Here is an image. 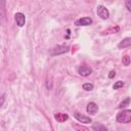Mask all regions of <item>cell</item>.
<instances>
[{"instance_id": "6da1fadb", "label": "cell", "mask_w": 131, "mask_h": 131, "mask_svg": "<svg viewBox=\"0 0 131 131\" xmlns=\"http://www.w3.org/2000/svg\"><path fill=\"white\" fill-rule=\"evenodd\" d=\"M116 120L119 123L122 124H127L131 122V110H123L117 114Z\"/></svg>"}, {"instance_id": "7a4b0ae2", "label": "cell", "mask_w": 131, "mask_h": 131, "mask_svg": "<svg viewBox=\"0 0 131 131\" xmlns=\"http://www.w3.org/2000/svg\"><path fill=\"white\" fill-rule=\"evenodd\" d=\"M97 14L102 19H107L110 17V11L103 5H98L97 6Z\"/></svg>"}, {"instance_id": "3957f363", "label": "cell", "mask_w": 131, "mask_h": 131, "mask_svg": "<svg viewBox=\"0 0 131 131\" xmlns=\"http://www.w3.org/2000/svg\"><path fill=\"white\" fill-rule=\"evenodd\" d=\"M68 50H69V46H68V45H59V46H57V47H54V48L51 50L50 54H51V55L61 54V53L67 52Z\"/></svg>"}, {"instance_id": "277c9868", "label": "cell", "mask_w": 131, "mask_h": 131, "mask_svg": "<svg viewBox=\"0 0 131 131\" xmlns=\"http://www.w3.org/2000/svg\"><path fill=\"white\" fill-rule=\"evenodd\" d=\"M74 117H75L80 123H83V124H89V123L92 122V120H91L90 117H86V116H84V115H82V114H80V113H75V114H74Z\"/></svg>"}, {"instance_id": "5b68a950", "label": "cell", "mask_w": 131, "mask_h": 131, "mask_svg": "<svg viewBox=\"0 0 131 131\" xmlns=\"http://www.w3.org/2000/svg\"><path fill=\"white\" fill-rule=\"evenodd\" d=\"M14 19H15L16 25H17L18 27H23V26L25 25V23H26V16H25V14L21 13V12H16V13L14 14Z\"/></svg>"}, {"instance_id": "8992f818", "label": "cell", "mask_w": 131, "mask_h": 131, "mask_svg": "<svg viewBox=\"0 0 131 131\" xmlns=\"http://www.w3.org/2000/svg\"><path fill=\"white\" fill-rule=\"evenodd\" d=\"M91 24H92V18L88 17V16L81 17V18H79V19H77L75 21L76 26H90Z\"/></svg>"}, {"instance_id": "52a82bcc", "label": "cell", "mask_w": 131, "mask_h": 131, "mask_svg": "<svg viewBox=\"0 0 131 131\" xmlns=\"http://www.w3.org/2000/svg\"><path fill=\"white\" fill-rule=\"evenodd\" d=\"M86 111L89 115H95L97 112H98V105L95 103V102H89L87 104V107H86Z\"/></svg>"}, {"instance_id": "ba28073f", "label": "cell", "mask_w": 131, "mask_h": 131, "mask_svg": "<svg viewBox=\"0 0 131 131\" xmlns=\"http://www.w3.org/2000/svg\"><path fill=\"white\" fill-rule=\"evenodd\" d=\"M78 73L83 77H87L92 73V69L87 67V66H81L78 70Z\"/></svg>"}, {"instance_id": "9c48e42d", "label": "cell", "mask_w": 131, "mask_h": 131, "mask_svg": "<svg viewBox=\"0 0 131 131\" xmlns=\"http://www.w3.org/2000/svg\"><path fill=\"white\" fill-rule=\"evenodd\" d=\"M54 119H55L57 122H59V123H63V122H66V121L69 119V116H68L67 114L57 113V114L54 115Z\"/></svg>"}, {"instance_id": "30bf717a", "label": "cell", "mask_w": 131, "mask_h": 131, "mask_svg": "<svg viewBox=\"0 0 131 131\" xmlns=\"http://www.w3.org/2000/svg\"><path fill=\"white\" fill-rule=\"evenodd\" d=\"M129 46H131V38H125L118 44V48H120V49L126 48V47H129Z\"/></svg>"}, {"instance_id": "8fae6325", "label": "cell", "mask_w": 131, "mask_h": 131, "mask_svg": "<svg viewBox=\"0 0 131 131\" xmlns=\"http://www.w3.org/2000/svg\"><path fill=\"white\" fill-rule=\"evenodd\" d=\"M92 129L94 131H107V128L101 123H94L92 125Z\"/></svg>"}, {"instance_id": "7c38bea8", "label": "cell", "mask_w": 131, "mask_h": 131, "mask_svg": "<svg viewBox=\"0 0 131 131\" xmlns=\"http://www.w3.org/2000/svg\"><path fill=\"white\" fill-rule=\"evenodd\" d=\"M120 31V28L119 27H113V28H110V29H107V30H105V31H103V35H105V34H114V33H117V32H119Z\"/></svg>"}, {"instance_id": "4fadbf2b", "label": "cell", "mask_w": 131, "mask_h": 131, "mask_svg": "<svg viewBox=\"0 0 131 131\" xmlns=\"http://www.w3.org/2000/svg\"><path fill=\"white\" fill-rule=\"evenodd\" d=\"M130 101H131V98H130V97H126V98L119 104L118 108H123V107H125V106H128L129 103H130Z\"/></svg>"}, {"instance_id": "5bb4252c", "label": "cell", "mask_w": 131, "mask_h": 131, "mask_svg": "<svg viewBox=\"0 0 131 131\" xmlns=\"http://www.w3.org/2000/svg\"><path fill=\"white\" fill-rule=\"evenodd\" d=\"M82 88H83L85 91H91V90H93L94 85H93L92 83H84V84L82 85Z\"/></svg>"}, {"instance_id": "9a60e30c", "label": "cell", "mask_w": 131, "mask_h": 131, "mask_svg": "<svg viewBox=\"0 0 131 131\" xmlns=\"http://www.w3.org/2000/svg\"><path fill=\"white\" fill-rule=\"evenodd\" d=\"M130 61H131V59H130V57L128 56V55H125V56H123V58H122V62H123V64L124 66H129L130 64Z\"/></svg>"}, {"instance_id": "2e32d148", "label": "cell", "mask_w": 131, "mask_h": 131, "mask_svg": "<svg viewBox=\"0 0 131 131\" xmlns=\"http://www.w3.org/2000/svg\"><path fill=\"white\" fill-rule=\"evenodd\" d=\"M123 86H124V82H123V81H117V82L113 85V89L117 90V89H119V88H121V87H123Z\"/></svg>"}, {"instance_id": "e0dca14e", "label": "cell", "mask_w": 131, "mask_h": 131, "mask_svg": "<svg viewBox=\"0 0 131 131\" xmlns=\"http://www.w3.org/2000/svg\"><path fill=\"white\" fill-rule=\"evenodd\" d=\"M74 128L76 129V131H89L88 128H86L84 126H81V125H78V124L74 125Z\"/></svg>"}, {"instance_id": "ac0fdd59", "label": "cell", "mask_w": 131, "mask_h": 131, "mask_svg": "<svg viewBox=\"0 0 131 131\" xmlns=\"http://www.w3.org/2000/svg\"><path fill=\"white\" fill-rule=\"evenodd\" d=\"M125 5H126V8H127L129 11H131V0H128V1H126Z\"/></svg>"}, {"instance_id": "d6986e66", "label": "cell", "mask_w": 131, "mask_h": 131, "mask_svg": "<svg viewBox=\"0 0 131 131\" xmlns=\"http://www.w3.org/2000/svg\"><path fill=\"white\" fill-rule=\"evenodd\" d=\"M115 76H116V72H115V71H111V72H110V75H108V78L112 79V78H114Z\"/></svg>"}, {"instance_id": "ffe728a7", "label": "cell", "mask_w": 131, "mask_h": 131, "mask_svg": "<svg viewBox=\"0 0 131 131\" xmlns=\"http://www.w3.org/2000/svg\"><path fill=\"white\" fill-rule=\"evenodd\" d=\"M3 102H4V95H2V97H1V106L3 105Z\"/></svg>"}]
</instances>
